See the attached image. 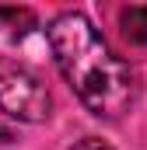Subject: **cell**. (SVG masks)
<instances>
[{"label": "cell", "instance_id": "cell-1", "mask_svg": "<svg viewBox=\"0 0 147 150\" xmlns=\"http://www.w3.org/2000/svg\"><path fill=\"white\" fill-rule=\"evenodd\" d=\"M49 49L74 94L98 119H119L123 112L133 108L140 94L137 74L109 49L102 32L81 11H63L60 18H53Z\"/></svg>", "mask_w": 147, "mask_h": 150}, {"label": "cell", "instance_id": "cell-2", "mask_svg": "<svg viewBox=\"0 0 147 150\" xmlns=\"http://www.w3.org/2000/svg\"><path fill=\"white\" fill-rule=\"evenodd\" d=\"M0 108L21 122H46L53 115V94L28 67L0 59Z\"/></svg>", "mask_w": 147, "mask_h": 150}, {"label": "cell", "instance_id": "cell-3", "mask_svg": "<svg viewBox=\"0 0 147 150\" xmlns=\"http://www.w3.org/2000/svg\"><path fill=\"white\" fill-rule=\"evenodd\" d=\"M119 28H123V38L130 45H147V4L126 7L119 14Z\"/></svg>", "mask_w": 147, "mask_h": 150}, {"label": "cell", "instance_id": "cell-4", "mask_svg": "<svg viewBox=\"0 0 147 150\" xmlns=\"http://www.w3.org/2000/svg\"><path fill=\"white\" fill-rule=\"evenodd\" d=\"M0 21L11 32H18V35H25L28 28H35V14L25 11V7H0Z\"/></svg>", "mask_w": 147, "mask_h": 150}, {"label": "cell", "instance_id": "cell-5", "mask_svg": "<svg viewBox=\"0 0 147 150\" xmlns=\"http://www.w3.org/2000/svg\"><path fill=\"white\" fill-rule=\"evenodd\" d=\"M70 150H112V147H109V143H102V140H95V136H88V140L74 143Z\"/></svg>", "mask_w": 147, "mask_h": 150}, {"label": "cell", "instance_id": "cell-6", "mask_svg": "<svg viewBox=\"0 0 147 150\" xmlns=\"http://www.w3.org/2000/svg\"><path fill=\"white\" fill-rule=\"evenodd\" d=\"M4 143H11V129H7V126H0V147H4Z\"/></svg>", "mask_w": 147, "mask_h": 150}]
</instances>
